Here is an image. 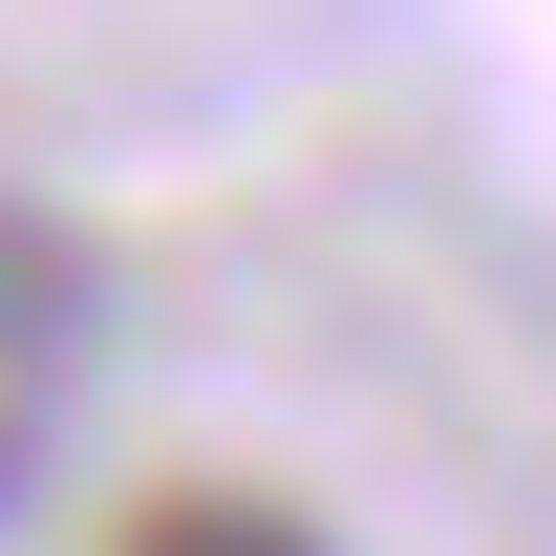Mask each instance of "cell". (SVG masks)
<instances>
[{"mask_svg":"<svg viewBox=\"0 0 556 556\" xmlns=\"http://www.w3.org/2000/svg\"><path fill=\"white\" fill-rule=\"evenodd\" d=\"M65 386H86V236L0 193V492L43 471V428H65Z\"/></svg>","mask_w":556,"mask_h":556,"instance_id":"1","label":"cell"},{"mask_svg":"<svg viewBox=\"0 0 556 556\" xmlns=\"http://www.w3.org/2000/svg\"><path fill=\"white\" fill-rule=\"evenodd\" d=\"M108 556H321V514H278V492H150Z\"/></svg>","mask_w":556,"mask_h":556,"instance_id":"2","label":"cell"}]
</instances>
